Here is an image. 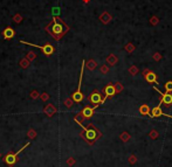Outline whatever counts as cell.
<instances>
[{
	"label": "cell",
	"mask_w": 172,
	"mask_h": 167,
	"mask_svg": "<svg viewBox=\"0 0 172 167\" xmlns=\"http://www.w3.org/2000/svg\"><path fill=\"white\" fill-rule=\"evenodd\" d=\"M67 164H68V166H73V165L75 164V159H74V158H68V160H67Z\"/></svg>",
	"instance_id": "obj_29"
},
{
	"label": "cell",
	"mask_w": 172,
	"mask_h": 167,
	"mask_svg": "<svg viewBox=\"0 0 172 167\" xmlns=\"http://www.w3.org/2000/svg\"><path fill=\"white\" fill-rule=\"evenodd\" d=\"M143 76H144L145 81L150 84H158V81H157V75L154 74V71L149 70V69H145L143 71Z\"/></svg>",
	"instance_id": "obj_6"
},
{
	"label": "cell",
	"mask_w": 172,
	"mask_h": 167,
	"mask_svg": "<svg viewBox=\"0 0 172 167\" xmlns=\"http://www.w3.org/2000/svg\"><path fill=\"white\" fill-rule=\"evenodd\" d=\"M48 98H49V96H48V94H46V92H44V94L41 95V99H42V101H47Z\"/></svg>",
	"instance_id": "obj_33"
},
{
	"label": "cell",
	"mask_w": 172,
	"mask_h": 167,
	"mask_svg": "<svg viewBox=\"0 0 172 167\" xmlns=\"http://www.w3.org/2000/svg\"><path fill=\"white\" fill-rule=\"evenodd\" d=\"M20 42H21V43L28 44V46H31V47H36V48L41 49L46 56H50L52 54L54 53V47H53L50 43H48V42H47L45 46H37V44H33V43H29V42H26V41H20Z\"/></svg>",
	"instance_id": "obj_4"
},
{
	"label": "cell",
	"mask_w": 172,
	"mask_h": 167,
	"mask_svg": "<svg viewBox=\"0 0 172 167\" xmlns=\"http://www.w3.org/2000/svg\"><path fill=\"white\" fill-rule=\"evenodd\" d=\"M20 66H21L22 68H27L28 61H26V60H21V61H20Z\"/></svg>",
	"instance_id": "obj_27"
},
{
	"label": "cell",
	"mask_w": 172,
	"mask_h": 167,
	"mask_svg": "<svg viewBox=\"0 0 172 167\" xmlns=\"http://www.w3.org/2000/svg\"><path fill=\"white\" fill-rule=\"evenodd\" d=\"M14 35H15V32H14V29L11 28V27H6V28L4 29V32H2V36H4L5 40H9V39H12Z\"/></svg>",
	"instance_id": "obj_12"
},
{
	"label": "cell",
	"mask_w": 172,
	"mask_h": 167,
	"mask_svg": "<svg viewBox=\"0 0 172 167\" xmlns=\"http://www.w3.org/2000/svg\"><path fill=\"white\" fill-rule=\"evenodd\" d=\"M31 97H32L33 99H35V98H37V97H39V92H37L36 90L32 91V94H31Z\"/></svg>",
	"instance_id": "obj_30"
},
{
	"label": "cell",
	"mask_w": 172,
	"mask_h": 167,
	"mask_svg": "<svg viewBox=\"0 0 172 167\" xmlns=\"http://www.w3.org/2000/svg\"><path fill=\"white\" fill-rule=\"evenodd\" d=\"M119 138H121V140L122 141H128L130 139V134H129L128 132H123V133H121Z\"/></svg>",
	"instance_id": "obj_18"
},
{
	"label": "cell",
	"mask_w": 172,
	"mask_h": 167,
	"mask_svg": "<svg viewBox=\"0 0 172 167\" xmlns=\"http://www.w3.org/2000/svg\"><path fill=\"white\" fill-rule=\"evenodd\" d=\"M103 92H104V98L102 99V103H105V99L109 97H112L116 94V90H115V85H112V83H109L107 87H104L103 89Z\"/></svg>",
	"instance_id": "obj_7"
},
{
	"label": "cell",
	"mask_w": 172,
	"mask_h": 167,
	"mask_svg": "<svg viewBox=\"0 0 172 167\" xmlns=\"http://www.w3.org/2000/svg\"><path fill=\"white\" fill-rule=\"evenodd\" d=\"M154 59L156 60V61H159L161 59H162V56H161V54H158V53H156L154 55Z\"/></svg>",
	"instance_id": "obj_32"
},
{
	"label": "cell",
	"mask_w": 172,
	"mask_h": 167,
	"mask_svg": "<svg viewBox=\"0 0 172 167\" xmlns=\"http://www.w3.org/2000/svg\"><path fill=\"white\" fill-rule=\"evenodd\" d=\"M63 34V29H62V25H60L57 21H56V19L54 20V26H53V36H54L55 40H60L61 37L60 35H62Z\"/></svg>",
	"instance_id": "obj_9"
},
{
	"label": "cell",
	"mask_w": 172,
	"mask_h": 167,
	"mask_svg": "<svg viewBox=\"0 0 172 167\" xmlns=\"http://www.w3.org/2000/svg\"><path fill=\"white\" fill-rule=\"evenodd\" d=\"M96 66H97V63L94 61V60H90V61L87 63V68H88L89 70H94V69L96 68Z\"/></svg>",
	"instance_id": "obj_17"
},
{
	"label": "cell",
	"mask_w": 172,
	"mask_h": 167,
	"mask_svg": "<svg viewBox=\"0 0 172 167\" xmlns=\"http://www.w3.org/2000/svg\"><path fill=\"white\" fill-rule=\"evenodd\" d=\"M100 20L103 22V24H109V22H110V20H111V17L109 15L108 13H103V14L100 17Z\"/></svg>",
	"instance_id": "obj_15"
},
{
	"label": "cell",
	"mask_w": 172,
	"mask_h": 167,
	"mask_svg": "<svg viewBox=\"0 0 172 167\" xmlns=\"http://www.w3.org/2000/svg\"><path fill=\"white\" fill-rule=\"evenodd\" d=\"M83 1H84V2H89L90 0H83Z\"/></svg>",
	"instance_id": "obj_36"
},
{
	"label": "cell",
	"mask_w": 172,
	"mask_h": 167,
	"mask_svg": "<svg viewBox=\"0 0 172 167\" xmlns=\"http://www.w3.org/2000/svg\"><path fill=\"white\" fill-rule=\"evenodd\" d=\"M139 114H142V116H150L151 110H150L149 105H142L141 106V108H139Z\"/></svg>",
	"instance_id": "obj_14"
},
{
	"label": "cell",
	"mask_w": 172,
	"mask_h": 167,
	"mask_svg": "<svg viewBox=\"0 0 172 167\" xmlns=\"http://www.w3.org/2000/svg\"><path fill=\"white\" fill-rule=\"evenodd\" d=\"M125 49H127L128 52H132V50H135V46L131 43L127 44V47H125Z\"/></svg>",
	"instance_id": "obj_25"
},
{
	"label": "cell",
	"mask_w": 172,
	"mask_h": 167,
	"mask_svg": "<svg viewBox=\"0 0 172 167\" xmlns=\"http://www.w3.org/2000/svg\"><path fill=\"white\" fill-rule=\"evenodd\" d=\"M21 17H20V15H15V19H14V20H15V21H17V22H20V21H21Z\"/></svg>",
	"instance_id": "obj_35"
},
{
	"label": "cell",
	"mask_w": 172,
	"mask_h": 167,
	"mask_svg": "<svg viewBox=\"0 0 172 167\" xmlns=\"http://www.w3.org/2000/svg\"><path fill=\"white\" fill-rule=\"evenodd\" d=\"M108 71H109V68L107 66H103V67H102V72H103V74H105V72H108Z\"/></svg>",
	"instance_id": "obj_34"
},
{
	"label": "cell",
	"mask_w": 172,
	"mask_h": 167,
	"mask_svg": "<svg viewBox=\"0 0 172 167\" xmlns=\"http://www.w3.org/2000/svg\"><path fill=\"white\" fill-rule=\"evenodd\" d=\"M29 144H31V143H27V144H25V145L21 147V149H19L17 153H12V152H11V153H8V154L5 157V162H6L8 166H13V165L17 162V160H18L19 153H21V152H22V151H24L25 149H26V147H27Z\"/></svg>",
	"instance_id": "obj_3"
},
{
	"label": "cell",
	"mask_w": 172,
	"mask_h": 167,
	"mask_svg": "<svg viewBox=\"0 0 172 167\" xmlns=\"http://www.w3.org/2000/svg\"><path fill=\"white\" fill-rule=\"evenodd\" d=\"M129 162H130L131 165H134V164H136V162H137V158H136V156H130V157H129Z\"/></svg>",
	"instance_id": "obj_23"
},
{
	"label": "cell",
	"mask_w": 172,
	"mask_h": 167,
	"mask_svg": "<svg viewBox=\"0 0 172 167\" xmlns=\"http://www.w3.org/2000/svg\"><path fill=\"white\" fill-rule=\"evenodd\" d=\"M44 112H45V114H47L48 117H52V116H53V114H54L55 112H56V109H55V108H54L53 105H52V104H49V105H47V106L45 108Z\"/></svg>",
	"instance_id": "obj_13"
},
{
	"label": "cell",
	"mask_w": 172,
	"mask_h": 167,
	"mask_svg": "<svg viewBox=\"0 0 172 167\" xmlns=\"http://www.w3.org/2000/svg\"><path fill=\"white\" fill-rule=\"evenodd\" d=\"M27 57H28V60H31V61H32V60H34V59H35V54L33 53V52H29V53L27 54Z\"/></svg>",
	"instance_id": "obj_28"
},
{
	"label": "cell",
	"mask_w": 172,
	"mask_h": 167,
	"mask_svg": "<svg viewBox=\"0 0 172 167\" xmlns=\"http://www.w3.org/2000/svg\"><path fill=\"white\" fill-rule=\"evenodd\" d=\"M27 136H28V138H31V139H34V138L36 137V132L34 131V130H32V129H31V130L28 131Z\"/></svg>",
	"instance_id": "obj_21"
},
{
	"label": "cell",
	"mask_w": 172,
	"mask_h": 167,
	"mask_svg": "<svg viewBox=\"0 0 172 167\" xmlns=\"http://www.w3.org/2000/svg\"><path fill=\"white\" fill-rule=\"evenodd\" d=\"M150 22H151L152 25H156V24L158 22V18H157V17H152L151 20H150Z\"/></svg>",
	"instance_id": "obj_31"
},
{
	"label": "cell",
	"mask_w": 172,
	"mask_h": 167,
	"mask_svg": "<svg viewBox=\"0 0 172 167\" xmlns=\"http://www.w3.org/2000/svg\"><path fill=\"white\" fill-rule=\"evenodd\" d=\"M149 137L152 138V139H156V138L158 137V132L156 131V130H152V131L149 133Z\"/></svg>",
	"instance_id": "obj_22"
},
{
	"label": "cell",
	"mask_w": 172,
	"mask_h": 167,
	"mask_svg": "<svg viewBox=\"0 0 172 167\" xmlns=\"http://www.w3.org/2000/svg\"><path fill=\"white\" fill-rule=\"evenodd\" d=\"M159 101H161V104H163V105L166 106V108H170V106L172 105V94H170V92L162 94Z\"/></svg>",
	"instance_id": "obj_10"
},
{
	"label": "cell",
	"mask_w": 172,
	"mask_h": 167,
	"mask_svg": "<svg viewBox=\"0 0 172 167\" xmlns=\"http://www.w3.org/2000/svg\"><path fill=\"white\" fill-rule=\"evenodd\" d=\"M94 111H95V108H94V106H92V108H90V106H84L83 110L81 111V114L83 116V118L89 119L91 116L94 114Z\"/></svg>",
	"instance_id": "obj_11"
},
{
	"label": "cell",
	"mask_w": 172,
	"mask_h": 167,
	"mask_svg": "<svg viewBox=\"0 0 172 167\" xmlns=\"http://www.w3.org/2000/svg\"><path fill=\"white\" fill-rule=\"evenodd\" d=\"M161 105H162V104L159 103V105L152 109V111H151V114H150V117H151V118H157V117H162V116H164V117H169V118H171L172 119L171 114H165V112L162 111Z\"/></svg>",
	"instance_id": "obj_8"
},
{
	"label": "cell",
	"mask_w": 172,
	"mask_h": 167,
	"mask_svg": "<svg viewBox=\"0 0 172 167\" xmlns=\"http://www.w3.org/2000/svg\"><path fill=\"white\" fill-rule=\"evenodd\" d=\"M137 71H138V69H137V68H136V67H135V66H132V67H131V68L129 69V72H130L131 75H136Z\"/></svg>",
	"instance_id": "obj_24"
},
{
	"label": "cell",
	"mask_w": 172,
	"mask_h": 167,
	"mask_svg": "<svg viewBox=\"0 0 172 167\" xmlns=\"http://www.w3.org/2000/svg\"><path fill=\"white\" fill-rule=\"evenodd\" d=\"M117 61H118V59L115 56V55H112V54H110V55H109V57H108V63H109V64L115 66V64L117 63Z\"/></svg>",
	"instance_id": "obj_16"
},
{
	"label": "cell",
	"mask_w": 172,
	"mask_h": 167,
	"mask_svg": "<svg viewBox=\"0 0 172 167\" xmlns=\"http://www.w3.org/2000/svg\"><path fill=\"white\" fill-rule=\"evenodd\" d=\"M102 99H103V98H102V95L99 92V90H94L90 94V97H89V101L94 104V108H95V109H96L97 106H100L101 104H103V103H102Z\"/></svg>",
	"instance_id": "obj_5"
},
{
	"label": "cell",
	"mask_w": 172,
	"mask_h": 167,
	"mask_svg": "<svg viewBox=\"0 0 172 167\" xmlns=\"http://www.w3.org/2000/svg\"><path fill=\"white\" fill-rule=\"evenodd\" d=\"M74 120L76 122V124H79V125L81 126L82 129H83V131L86 132V136H83V133H81V136L86 139V141H89V144H92L95 139H99V137L96 136V133L99 132L97 129H94V127H92V125H90V129L84 127V126L82 125L81 120H79V119H77V117H75V118H74Z\"/></svg>",
	"instance_id": "obj_1"
},
{
	"label": "cell",
	"mask_w": 172,
	"mask_h": 167,
	"mask_svg": "<svg viewBox=\"0 0 172 167\" xmlns=\"http://www.w3.org/2000/svg\"><path fill=\"white\" fill-rule=\"evenodd\" d=\"M64 104H66V106H68V108H72L73 101L70 99V98H68V99H66V101H64Z\"/></svg>",
	"instance_id": "obj_26"
},
{
	"label": "cell",
	"mask_w": 172,
	"mask_h": 167,
	"mask_svg": "<svg viewBox=\"0 0 172 167\" xmlns=\"http://www.w3.org/2000/svg\"><path fill=\"white\" fill-rule=\"evenodd\" d=\"M84 63L86 62L83 61L82 62V67H81V72H80V81H79V85H77V90L73 94L72 96V99L75 102V103H80V102H82L83 101V98H84V96H83V94L81 92V83H82V75H83V69H84Z\"/></svg>",
	"instance_id": "obj_2"
},
{
	"label": "cell",
	"mask_w": 172,
	"mask_h": 167,
	"mask_svg": "<svg viewBox=\"0 0 172 167\" xmlns=\"http://www.w3.org/2000/svg\"><path fill=\"white\" fill-rule=\"evenodd\" d=\"M115 90H116V94H118V92H121L122 90H123V85L119 83V82H117V83H115Z\"/></svg>",
	"instance_id": "obj_20"
},
{
	"label": "cell",
	"mask_w": 172,
	"mask_h": 167,
	"mask_svg": "<svg viewBox=\"0 0 172 167\" xmlns=\"http://www.w3.org/2000/svg\"><path fill=\"white\" fill-rule=\"evenodd\" d=\"M165 90L166 92H172V81H169L165 83Z\"/></svg>",
	"instance_id": "obj_19"
}]
</instances>
